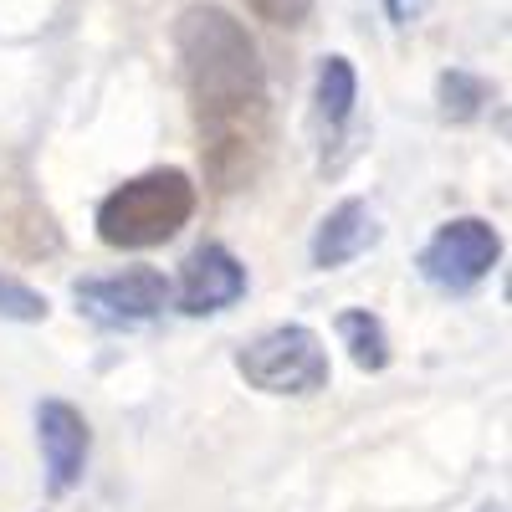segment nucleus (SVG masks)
<instances>
[{"label": "nucleus", "mask_w": 512, "mask_h": 512, "mask_svg": "<svg viewBox=\"0 0 512 512\" xmlns=\"http://www.w3.org/2000/svg\"><path fill=\"white\" fill-rule=\"evenodd\" d=\"M185 98L200 128V149L221 190L256 175L267 149V67L251 31L221 6H190L175 21Z\"/></svg>", "instance_id": "f257e3e1"}, {"label": "nucleus", "mask_w": 512, "mask_h": 512, "mask_svg": "<svg viewBox=\"0 0 512 512\" xmlns=\"http://www.w3.org/2000/svg\"><path fill=\"white\" fill-rule=\"evenodd\" d=\"M195 180L185 169H144L98 200V241L113 251H149L175 241L195 216Z\"/></svg>", "instance_id": "f03ea898"}, {"label": "nucleus", "mask_w": 512, "mask_h": 512, "mask_svg": "<svg viewBox=\"0 0 512 512\" xmlns=\"http://www.w3.org/2000/svg\"><path fill=\"white\" fill-rule=\"evenodd\" d=\"M236 374L256 395H318L328 384V349L303 323H282L256 333L236 354Z\"/></svg>", "instance_id": "7ed1b4c3"}, {"label": "nucleus", "mask_w": 512, "mask_h": 512, "mask_svg": "<svg viewBox=\"0 0 512 512\" xmlns=\"http://www.w3.org/2000/svg\"><path fill=\"white\" fill-rule=\"evenodd\" d=\"M502 262V236L482 216H456L420 246V277L441 292H472Z\"/></svg>", "instance_id": "20e7f679"}, {"label": "nucleus", "mask_w": 512, "mask_h": 512, "mask_svg": "<svg viewBox=\"0 0 512 512\" xmlns=\"http://www.w3.org/2000/svg\"><path fill=\"white\" fill-rule=\"evenodd\" d=\"M77 308L108 323V328H134V323H149L169 308L175 297V282L154 267H128V272H113V277H88L72 287Z\"/></svg>", "instance_id": "39448f33"}, {"label": "nucleus", "mask_w": 512, "mask_h": 512, "mask_svg": "<svg viewBox=\"0 0 512 512\" xmlns=\"http://www.w3.org/2000/svg\"><path fill=\"white\" fill-rule=\"evenodd\" d=\"M241 297H246V267L221 241H205L185 256L169 303H175L180 313H190V318H210V313H226L231 303H241Z\"/></svg>", "instance_id": "423d86ee"}, {"label": "nucleus", "mask_w": 512, "mask_h": 512, "mask_svg": "<svg viewBox=\"0 0 512 512\" xmlns=\"http://www.w3.org/2000/svg\"><path fill=\"white\" fill-rule=\"evenodd\" d=\"M36 441H41V461H47V487L52 497L72 492L88 472V451H93V431L82 410H72L67 400H41L36 410Z\"/></svg>", "instance_id": "0eeeda50"}, {"label": "nucleus", "mask_w": 512, "mask_h": 512, "mask_svg": "<svg viewBox=\"0 0 512 512\" xmlns=\"http://www.w3.org/2000/svg\"><path fill=\"white\" fill-rule=\"evenodd\" d=\"M379 236L374 216H369V205L364 200H344V205H333L328 216L318 221V236H313V267L333 272V267H344L354 262L359 251H369Z\"/></svg>", "instance_id": "6e6552de"}, {"label": "nucleus", "mask_w": 512, "mask_h": 512, "mask_svg": "<svg viewBox=\"0 0 512 512\" xmlns=\"http://www.w3.org/2000/svg\"><path fill=\"white\" fill-rule=\"evenodd\" d=\"M338 338H344L349 359H354L364 374L390 369V333H384V323H379L369 308H349V313H338Z\"/></svg>", "instance_id": "1a4fd4ad"}, {"label": "nucleus", "mask_w": 512, "mask_h": 512, "mask_svg": "<svg viewBox=\"0 0 512 512\" xmlns=\"http://www.w3.org/2000/svg\"><path fill=\"white\" fill-rule=\"evenodd\" d=\"M359 103V77H354V62L349 57H323L318 67V113L328 128H344L349 113Z\"/></svg>", "instance_id": "9d476101"}, {"label": "nucleus", "mask_w": 512, "mask_h": 512, "mask_svg": "<svg viewBox=\"0 0 512 512\" xmlns=\"http://www.w3.org/2000/svg\"><path fill=\"white\" fill-rule=\"evenodd\" d=\"M47 313L52 308H47V297H41L36 287H26L11 272H0V318H11V323H41Z\"/></svg>", "instance_id": "9b49d317"}, {"label": "nucleus", "mask_w": 512, "mask_h": 512, "mask_svg": "<svg viewBox=\"0 0 512 512\" xmlns=\"http://www.w3.org/2000/svg\"><path fill=\"white\" fill-rule=\"evenodd\" d=\"M246 11L272 21V26H297V21H308L313 0H246Z\"/></svg>", "instance_id": "f8f14e48"}]
</instances>
